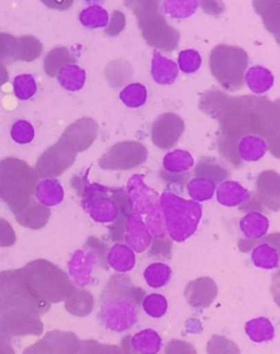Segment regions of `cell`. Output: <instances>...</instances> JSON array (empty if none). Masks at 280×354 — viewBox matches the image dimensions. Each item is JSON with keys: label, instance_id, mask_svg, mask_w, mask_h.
<instances>
[{"label": "cell", "instance_id": "1", "mask_svg": "<svg viewBox=\"0 0 280 354\" xmlns=\"http://www.w3.org/2000/svg\"><path fill=\"white\" fill-rule=\"evenodd\" d=\"M220 104V123L223 136L237 140L244 135L262 133L267 138L270 129L279 132V112L267 98L240 97L227 98Z\"/></svg>", "mask_w": 280, "mask_h": 354}, {"label": "cell", "instance_id": "2", "mask_svg": "<svg viewBox=\"0 0 280 354\" xmlns=\"http://www.w3.org/2000/svg\"><path fill=\"white\" fill-rule=\"evenodd\" d=\"M143 296V288L136 286L125 273L111 277L100 296L98 322L101 327L117 333L132 329L139 319Z\"/></svg>", "mask_w": 280, "mask_h": 354}, {"label": "cell", "instance_id": "3", "mask_svg": "<svg viewBox=\"0 0 280 354\" xmlns=\"http://www.w3.org/2000/svg\"><path fill=\"white\" fill-rule=\"evenodd\" d=\"M72 183L82 196L81 205L94 222L101 224L117 222L119 217H128L132 213V204L126 191L89 183L86 177L74 178Z\"/></svg>", "mask_w": 280, "mask_h": 354}, {"label": "cell", "instance_id": "4", "mask_svg": "<svg viewBox=\"0 0 280 354\" xmlns=\"http://www.w3.org/2000/svg\"><path fill=\"white\" fill-rule=\"evenodd\" d=\"M160 207L171 241L183 243L195 234L203 216L199 202L166 191L160 196Z\"/></svg>", "mask_w": 280, "mask_h": 354}, {"label": "cell", "instance_id": "5", "mask_svg": "<svg viewBox=\"0 0 280 354\" xmlns=\"http://www.w3.org/2000/svg\"><path fill=\"white\" fill-rule=\"evenodd\" d=\"M22 271L32 292L44 304L63 301L74 291L68 275L46 260L31 262Z\"/></svg>", "mask_w": 280, "mask_h": 354}, {"label": "cell", "instance_id": "6", "mask_svg": "<svg viewBox=\"0 0 280 354\" xmlns=\"http://www.w3.org/2000/svg\"><path fill=\"white\" fill-rule=\"evenodd\" d=\"M50 307L32 292L22 269L0 273V315L27 313L40 317Z\"/></svg>", "mask_w": 280, "mask_h": 354}, {"label": "cell", "instance_id": "7", "mask_svg": "<svg viewBox=\"0 0 280 354\" xmlns=\"http://www.w3.org/2000/svg\"><path fill=\"white\" fill-rule=\"evenodd\" d=\"M126 193L130 198L132 212L145 222L152 239L167 237V227L158 193L146 185L140 175H134L130 178L127 183Z\"/></svg>", "mask_w": 280, "mask_h": 354}, {"label": "cell", "instance_id": "8", "mask_svg": "<svg viewBox=\"0 0 280 354\" xmlns=\"http://www.w3.org/2000/svg\"><path fill=\"white\" fill-rule=\"evenodd\" d=\"M249 56L243 48L220 44L210 53L209 66L221 87L230 93L242 89Z\"/></svg>", "mask_w": 280, "mask_h": 354}, {"label": "cell", "instance_id": "9", "mask_svg": "<svg viewBox=\"0 0 280 354\" xmlns=\"http://www.w3.org/2000/svg\"><path fill=\"white\" fill-rule=\"evenodd\" d=\"M106 243L98 238L90 237L82 249L76 250L68 261L69 277L78 288L98 284L100 270H108Z\"/></svg>", "mask_w": 280, "mask_h": 354}, {"label": "cell", "instance_id": "10", "mask_svg": "<svg viewBox=\"0 0 280 354\" xmlns=\"http://www.w3.org/2000/svg\"><path fill=\"white\" fill-rule=\"evenodd\" d=\"M148 151L137 142L117 144L99 160L101 168L106 170H130L147 160Z\"/></svg>", "mask_w": 280, "mask_h": 354}, {"label": "cell", "instance_id": "11", "mask_svg": "<svg viewBox=\"0 0 280 354\" xmlns=\"http://www.w3.org/2000/svg\"><path fill=\"white\" fill-rule=\"evenodd\" d=\"M140 29L143 30L145 40L152 48L171 52L175 50L180 40V35L177 30L168 26L166 19L160 14L149 17L143 21L138 22Z\"/></svg>", "mask_w": 280, "mask_h": 354}, {"label": "cell", "instance_id": "12", "mask_svg": "<svg viewBox=\"0 0 280 354\" xmlns=\"http://www.w3.org/2000/svg\"><path fill=\"white\" fill-rule=\"evenodd\" d=\"M184 130L186 124L182 118L174 113H164L154 122L151 140L154 146L167 151L177 145Z\"/></svg>", "mask_w": 280, "mask_h": 354}, {"label": "cell", "instance_id": "13", "mask_svg": "<svg viewBox=\"0 0 280 354\" xmlns=\"http://www.w3.org/2000/svg\"><path fill=\"white\" fill-rule=\"evenodd\" d=\"M77 153L72 148L59 140V143L48 149L39 159L37 171L40 172V175L48 177L61 175L69 167L72 166Z\"/></svg>", "mask_w": 280, "mask_h": 354}, {"label": "cell", "instance_id": "14", "mask_svg": "<svg viewBox=\"0 0 280 354\" xmlns=\"http://www.w3.org/2000/svg\"><path fill=\"white\" fill-rule=\"evenodd\" d=\"M79 344L74 333L52 331L26 349L23 354H78Z\"/></svg>", "mask_w": 280, "mask_h": 354}, {"label": "cell", "instance_id": "15", "mask_svg": "<svg viewBox=\"0 0 280 354\" xmlns=\"http://www.w3.org/2000/svg\"><path fill=\"white\" fill-rule=\"evenodd\" d=\"M98 136V124L89 118L78 120L65 131L61 142L72 148L76 153H81L92 145Z\"/></svg>", "mask_w": 280, "mask_h": 354}, {"label": "cell", "instance_id": "16", "mask_svg": "<svg viewBox=\"0 0 280 354\" xmlns=\"http://www.w3.org/2000/svg\"><path fill=\"white\" fill-rule=\"evenodd\" d=\"M163 341L158 331L151 328L137 331L122 340L123 354H160Z\"/></svg>", "mask_w": 280, "mask_h": 354}, {"label": "cell", "instance_id": "17", "mask_svg": "<svg viewBox=\"0 0 280 354\" xmlns=\"http://www.w3.org/2000/svg\"><path fill=\"white\" fill-rule=\"evenodd\" d=\"M124 241L127 246L137 254H143L148 250L152 243V236L149 233L145 222L134 212L127 217L125 223Z\"/></svg>", "mask_w": 280, "mask_h": 354}, {"label": "cell", "instance_id": "18", "mask_svg": "<svg viewBox=\"0 0 280 354\" xmlns=\"http://www.w3.org/2000/svg\"><path fill=\"white\" fill-rule=\"evenodd\" d=\"M217 284L210 278H199L192 281L186 286V301L195 308H206L217 297Z\"/></svg>", "mask_w": 280, "mask_h": 354}, {"label": "cell", "instance_id": "19", "mask_svg": "<svg viewBox=\"0 0 280 354\" xmlns=\"http://www.w3.org/2000/svg\"><path fill=\"white\" fill-rule=\"evenodd\" d=\"M268 142L259 134L244 135L238 140L237 158L243 162H259L268 151Z\"/></svg>", "mask_w": 280, "mask_h": 354}, {"label": "cell", "instance_id": "20", "mask_svg": "<svg viewBox=\"0 0 280 354\" xmlns=\"http://www.w3.org/2000/svg\"><path fill=\"white\" fill-rule=\"evenodd\" d=\"M272 238H266L252 250V262L259 269L274 270L279 266V243L278 239L272 241Z\"/></svg>", "mask_w": 280, "mask_h": 354}, {"label": "cell", "instance_id": "21", "mask_svg": "<svg viewBox=\"0 0 280 354\" xmlns=\"http://www.w3.org/2000/svg\"><path fill=\"white\" fill-rule=\"evenodd\" d=\"M34 196L37 203L46 207H53L63 201L65 191L59 179L44 178L35 185Z\"/></svg>", "mask_w": 280, "mask_h": 354}, {"label": "cell", "instance_id": "22", "mask_svg": "<svg viewBox=\"0 0 280 354\" xmlns=\"http://www.w3.org/2000/svg\"><path fill=\"white\" fill-rule=\"evenodd\" d=\"M195 164L194 157L188 151L175 149L170 151L163 157V171L167 172L166 177H177L186 179L188 172Z\"/></svg>", "mask_w": 280, "mask_h": 354}, {"label": "cell", "instance_id": "23", "mask_svg": "<svg viewBox=\"0 0 280 354\" xmlns=\"http://www.w3.org/2000/svg\"><path fill=\"white\" fill-rule=\"evenodd\" d=\"M214 193L219 204L226 207H240L251 198V194L243 185L231 180L222 181Z\"/></svg>", "mask_w": 280, "mask_h": 354}, {"label": "cell", "instance_id": "24", "mask_svg": "<svg viewBox=\"0 0 280 354\" xmlns=\"http://www.w3.org/2000/svg\"><path fill=\"white\" fill-rule=\"evenodd\" d=\"M257 190L262 203L274 211L279 209L280 181L277 172H263L257 179Z\"/></svg>", "mask_w": 280, "mask_h": 354}, {"label": "cell", "instance_id": "25", "mask_svg": "<svg viewBox=\"0 0 280 354\" xmlns=\"http://www.w3.org/2000/svg\"><path fill=\"white\" fill-rule=\"evenodd\" d=\"M106 263L117 273L130 272L136 266L135 251L126 243H115L108 251Z\"/></svg>", "mask_w": 280, "mask_h": 354}, {"label": "cell", "instance_id": "26", "mask_svg": "<svg viewBox=\"0 0 280 354\" xmlns=\"http://www.w3.org/2000/svg\"><path fill=\"white\" fill-rule=\"evenodd\" d=\"M239 226L246 241H259L270 230V220L261 212L251 211L241 218Z\"/></svg>", "mask_w": 280, "mask_h": 354}, {"label": "cell", "instance_id": "27", "mask_svg": "<svg viewBox=\"0 0 280 354\" xmlns=\"http://www.w3.org/2000/svg\"><path fill=\"white\" fill-rule=\"evenodd\" d=\"M180 69L177 64L172 59H167L159 52H154L151 61V76L159 85H172L174 84Z\"/></svg>", "mask_w": 280, "mask_h": 354}, {"label": "cell", "instance_id": "28", "mask_svg": "<svg viewBox=\"0 0 280 354\" xmlns=\"http://www.w3.org/2000/svg\"><path fill=\"white\" fill-rule=\"evenodd\" d=\"M244 82L252 93L263 95L274 87L275 77L266 67L253 66L244 75Z\"/></svg>", "mask_w": 280, "mask_h": 354}, {"label": "cell", "instance_id": "29", "mask_svg": "<svg viewBox=\"0 0 280 354\" xmlns=\"http://www.w3.org/2000/svg\"><path fill=\"white\" fill-rule=\"evenodd\" d=\"M246 336L254 344H266L274 340L276 336L275 327L268 318L257 317L246 322L244 326Z\"/></svg>", "mask_w": 280, "mask_h": 354}, {"label": "cell", "instance_id": "30", "mask_svg": "<svg viewBox=\"0 0 280 354\" xmlns=\"http://www.w3.org/2000/svg\"><path fill=\"white\" fill-rule=\"evenodd\" d=\"M50 215V212L48 207H43L40 203L31 202L23 209L19 212L17 218L20 224L37 230L43 227L48 223Z\"/></svg>", "mask_w": 280, "mask_h": 354}, {"label": "cell", "instance_id": "31", "mask_svg": "<svg viewBox=\"0 0 280 354\" xmlns=\"http://www.w3.org/2000/svg\"><path fill=\"white\" fill-rule=\"evenodd\" d=\"M56 77H57L59 85L63 89L74 93V91H79L83 88L87 76H86L85 69H82L76 64L70 63L61 67Z\"/></svg>", "mask_w": 280, "mask_h": 354}, {"label": "cell", "instance_id": "32", "mask_svg": "<svg viewBox=\"0 0 280 354\" xmlns=\"http://www.w3.org/2000/svg\"><path fill=\"white\" fill-rule=\"evenodd\" d=\"M172 271L171 267L164 262H154L143 271V279H145L147 286L151 288H161L167 286L171 280Z\"/></svg>", "mask_w": 280, "mask_h": 354}, {"label": "cell", "instance_id": "33", "mask_svg": "<svg viewBox=\"0 0 280 354\" xmlns=\"http://www.w3.org/2000/svg\"><path fill=\"white\" fill-rule=\"evenodd\" d=\"M79 21L87 29H102L109 24V12L101 6H89L80 12Z\"/></svg>", "mask_w": 280, "mask_h": 354}, {"label": "cell", "instance_id": "34", "mask_svg": "<svg viewBox=\"0 0 280 354\" xmlns=\"http://www.w3.org/2000/svg\"><path fill=\"white\" fill-rule=\"evenodd\" d=\"M217 185L207 178L195 177L188 183V196L195 202H206L214 196Z\"/></svg>", "mask_w": 280, "mask_h": 354}, {"label": "cell", "instance_id": "35", "mask_svg": "<svg viewBox=\"0 0 280 354\" xmlns=\"http://www.w3.org/2000/svg\"><path fill=\"white\" fill-rule=\"evenodd\" d=\"M199 5V0H163L162 9L171 18L186 19L195 14Z\"/></svg>", "mask_w": 280, "mask_h": 354}, {"label": "cell", "instance_id": "36", "mask_svg": "<svg viewBox=\"0 0 280 354\" xmlns=\"http://www.w3.org/2000/svg\"><path fill=\"white\" fill-rule=\"evenodd\" d=\"M148 98V91L143 84L132 82L123 88L119 93V99L127 108L137 109L143 106Z\"/></svg>", "mask_w": 280, "mask_h": 354}, {"label": "cell", "instance_id": "37", "mask_svg": "<svg viewBox=\"0 0 280 354\" xmlns=\"http://www.w3.org/2000/svg\"><path fill=\"white\" fill-rule=\"evenodd\" d=\"M195 176L212 180L217 185L229 177V172L214 159L206 158L201 159V162L196 166Z\"/></svg>", "mask_w": 280, "mask_h": 354}, {"label": "cell", "instance_id": "38", "mask_svg": "<svg viewBox=\"0 0 280 354\" xmlns=\"http://www.w3.org/2000/svg\"><path fill=\"white\" fill-rule=\"evenodd\" d=\"M141 308L149 317L159 319L167 314L169 303L167 297L162 294L151 293L143 296Z\"/></svg>", "mask_w": 280, "mask_h": 354}, {"label": "cell", "instance_id": "39", "mask_svg": "<svg viewBox=\"0 0 280 354\" xmlns=\"http://www.w3.org/2000/svg\"><path fill=\"white\" fill-rule=\"evenodd\" d=\"M74 59L72 54L69 53L68 48H56L50 50L44 62V68L46 74L50 77H55L61 67L67 64L74 63Z\"/></svg>", "mask_w": 280, "mask_h": 354}, {"label": "cell", "instance_id": "40", "mask_svg": "<svg viewBox=\"0 0 280 354\" xmlns=\"http://www.w3.org/2000/svg\"><path fill=\"white\" fill-rule=\"evenodd\" d=\"M93 307V297L87 291L74 290L66 299V308L69 313L82 316L81 310H85V314H90Z\"/></svg>", "mask_w": 280, "mask_h": 354}, {"label": "cell", "instance_id": "41", "mask_svg": "<svg viewBox=\"0 0 280 354\" xmlns=\"http://www.w3.org/2000/svg\"><path fill=\"white\" fill-rule=\"evenodd\" d=\"M16 98L21 101H28L34 97L37 91V84L31 74H21L14 77L12 82Z\"/></svg>", "mask_w": 280, "mask_h": 354}, {"label": "cell", "instance_id": "42", "mask_svg": "<svg viewBox=\"0 0 280 354\" xmlns=\"http://www.w3.org/2000/svg\"><path fill=\"white\" fill-rule=\"evenodd\" d=\"M10 136L14 143L19 145H28L34 140V127L27 120H19L11 127Z\"/></svg>", "mask_w": 280, "mask_h": 354}, {"label": "cell", "instance_id": "43", "mask_svg": "<svg viewBox=\"0 0 280 354\" xmlns=\"http://www.w3.org/2000/svg\"><path fill=\"white\" fill-rule=\"evenodd\" d=\"M42 44L33 37L18 39V59L33 61L42 53Z\"/></svg>", "mask_w": 280, "mask_h": 354}, {"label": "cell", "instance_id": "44", "mask_svg": "<svg viewBox=\"0 0 280 354\" xmlns=\"http://www.w3.org/2000/svg\"><path fill=\"white\" fill-rule=\"evenodd\" d=\"M126 5L134 11L138 22L159 14V0H127Z\"/></svg>", "mask_w": 280, "mask_h": 354}, {"label": "cell", "instance_id": "45", "mask_svg": "<svg viewBox=\"0 0 280 354\" xmlns=\"http://www.w3.org/2000/svg\"><path fill=\"white\" fill-rule=\"evenodd\" d=\"M201 66V56L196 50H184L179 54L177 67L184 74H194Z\"/></svg>", "mask_w": 280, "mask_h": 354}, {"label": "cell", "instance_id": "46", "mask_svg": "<svg viewBox=\"0 0 280 354\" xmlns=\"http://www.w3.org/2000/svg\"><path fill=\"white\" fill-rule=\"evenodd\" d=\"M240 354L238 346L221 336H214L208 341L207 344V353L208 354Z\"/></svg>", "mask_w": 280, "mask_h": 354}, {"label": "cell", "instance_id": "47", "mask_svg": "<svg viewBox=\"0 0 280 354\" xmlns=\"http://www.w3.org/2000/svg\"><path fill=\"white\" fill-rule=\"evenodd\" d=\"M17 57L18 59V39L0 33V61Z\"/></svg>", "mask_w": 280, "mask_h": 354}, {"label": "cell", "instance_id": "48", "mask_svg": "<svg viewBox=\"0 0 280 354\" xmlns=\"http://www.w3.org/2000/svg\"><path fill=\"white\" fill-rule=\"evenodd\" d=\"M150 249L151 258L157 259L167 260L171 258L172 241L169 238L162 239H154V243L149 247Z\"/></svg>", "mask_w": 280, "mask_h": 354}, {"label": "cell", "instance_id": "49", "mask_svg": "<svg viewBox=\"0 0 280 354\" xmlns=\"http://www.w3.org/2000/svg\"><path fill=\"white\" fill-rule=\"evenodd\" d=\"M83 344V342H82ZM86 348H89V352L83 348L81 344H80V349L82 351H85L88 354H123V352L117 348V346H106V344H97V342H92L93 344H90V341H85Z\"/></svg>", "mask_w": 280, "mask_h": 354}, {"label": "cell", "instance_id": "50", "mask_svg": "<svg viewBox=\"0 0 280 354\" xmlns=\"http://www.w3.org/2000/svg\"><path fill=\"white\" fill-rule=\"evenodd\" d=\"M125 24H126V21H125L124 15L119 12V11H114L109 24L106 26V35H111V37L119 35L124 30Z\"/></svg>", "mask_w": 280, "mask_h": 354}, {"label": "cell", "instance_id": "51", "mask_svg": "<svg viewBox=\"0 0 280 354\" xmlns=\"http://www.w3.org/2000/svg\"><path fill=\"white\" fill-rule=\"evenodd\" d=\"M195 349L192 344L184 341L173 340L166 348V354H183V352ZM186 354V353H184Z\"/></svg>", "mask_w": 280, "mask_h": 354}, {"label": "cell", "instance_id": "52", "mask_svg": "<svg viewBox=\"0 0 280 354\" xmlns=\"http://www.w3.org/2000/svg\"><path fill=\"white\" fill-rule=\"evenodd\" d=\"M46 7L56 10H67L72 7L74 0H41Z\"/></svg>", "mask_w": 280, "mask_h": 354}, {"label": "cell", "instance_id": "53", "mask_svg": "<svg viewBox=\"0 0 280 354\" xmlns=\"http://www.w3.org/2000/svg\"><path fill=\"white\" fill-rule=\"evenodd\" d=\"M201 5H208V7H203V9H205L207 14L212 15L214 11H216V15H218L220 14V12H222L223 9H225V7H223V5H222L220 0H201Z\"/></svg>", "mask_w": 280, "mask_h": 354}, {"label": "cell", "instance_id": "54", "mask_svg": "<svg viewBox=\"0 0 280 354\" xmlns=\"http://www.w3.org/2000/svg\"><path fill=\"white\" fill-rule=\"evenodd\" d=\"M8 80V74L6 72V69L0 65V86L3 85V82Z\"/></svg>", "mask_w": 280, "mask_h": 354}, {"label": "cell", "instance_id": "55", "mask_svg": "<svg viewBox=\"0 0 280 354\" xmlns=\"http://www.w3.org/2000/svg\"><path fill=\"white\" fill-rule=\"evenodd\" d=\"M87 3H98V1H102V0H85Z\"/></svg>", "mask_w": 280, "mask_h": 354}]
</instances>
